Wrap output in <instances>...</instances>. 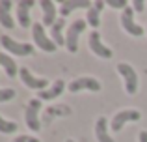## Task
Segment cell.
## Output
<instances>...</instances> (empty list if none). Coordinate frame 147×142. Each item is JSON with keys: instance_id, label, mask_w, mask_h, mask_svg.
Wrapping results in <instances>:
<instances>
[{"instance_id": "25", "label": "cell", "mask_w": 147, "mask_h": 142, "mask_svg": "<svg viewBox=\"0 0 147 142\" xmlns=\"http://www.w3.org/2000/svg\"><path fill=\"white\" fill-rule=\"evenodd\" d=\"M140 142H147V131H142L140 133Z\"/></svg>"}, {"instance_id": "12", "label": "cell", "mask_w": 147, "mask_h": 142, "mask_svg": "<svg viewBox=\"0 0 147 142\" xmlns=\"http://www.w3.org/2000/svg\"><path fill=\"white\" fill-rule=\"evenodd\" d=\"M11 7H13V2H9V0L0 2V24L7 30H11L15 26V21L11 17Z\"/></svg>"}, {"instance_id": "4", "label": "cell", "mask_w": 147, "mask_h": 142, "mask_svg": "<svg viewBox=\"0 0 147 142\" xmlns=\"http://www.w3.org/2000/svg\"><path fill=\"white\" fill-rule=\"evenodd\" d=\"M32 36H34L36 45L41 49V51H45V52H54V51L58 49V45L54 43L50 37H47L45 28H43V22H36V24H32Z\"/></svg>"}, {"instance_id": "24", "label": "cell", "mask_w": 147, "mask_h": 142, "mask_svg": "<svg viewBox=\"0 0 147 142\" xmlns=\"http://www.w3.org/2000/svg\"><path fill=\"white\" fill-rule=\"evenodd\" d=\"M134 11H138V13H142V11H144V6H145V2L144 0H134Z\"/></svg>"}, {"instance_id": "5", "label": "cell", "mask_w": 147, "mask_h": 142, "mask_svg": "<svg viewBox=\"0 0 147 142\" xmlns=\"http://www.w3.org/2000/svg\"><path fill=\"white\" fill-rule=\"evenodd\" d=\"M39 109H41V99H32L26 107V114H24V120L28 129L32 131H39L41 129V122H39Z\"/></svg>"}, {"instance_id": "2", "label": "cell", "mask_w": 147, "mask_h": 142, "mask_svg": "<svg viewBox=\"0 0 147 142\" xmlns=\"http://www.w3.org/2000/svg\"><path fill=\"white\" fill-rule=\"evenodd\" d=\"M117 73L123 77V80H125V90L127 94L134 95L138 92V75H136V69H134L130 64H117Z\"/></svg>"}, {"instance_id": "11", "label": "cell", "mask_w": 147, "mask_h": 142, "mask_svg": "<svg viewBox=\"0 0 147 142\" xmlns=\"http://www.w3.org/2000/svg\"><path fill=\"white\" fill-rule=\"evenodd\" d=\"M32 6H34V0L17 2V22L22 28H30V7Z\"/></svg>"}, {"instance_id": "20", "label": "cell", "mask_w": 147, "mask_h": 142, "mask_svg": "<svg viewBox=\"0 0 147 142\" xmlns=\"http://www.w3.org/2000/svg\"><path fill=\"white\" fill-rule=\"evenodd\" d=\"M17 129H19V125L15 124V122H7V120H4V118L0 116V133L9 135V133H15Z\"/></svg>"}, {"instance_id": "6", "label": "cell", "mask_w": 147, "mask_h": 142, "mask_svg": "<svg viewBox=\"0 0 147 142\" xmlns=\"http://www.w3.org/2000/svg\"><path fill=\"white\" fill-rule=\"evenodd\" d=\"M142 118V114L138 112V110H121V112H117L114 118H112V124H110V127H112V131H121L123 129V125L125 124H129V122H138Z\"/></svg>"}, {"instance_id": "22", "label": "cell", "mask_w": 147, "mask_h": 142, "mask_svg": "<svg viewBox=\"0 0 147 142\" xmlns=\"http://www.w3.org/2000/svg\"><path fill=\"white\" fill-rule=\"evenodd\" d=\"M106 6H110V7H123L125 10L127 7V0H106Z\"/></svg>"}, {"instance_id": "3", "label": "cell", "mask_w": 147, "mask_h": 142, "mask_svg": "<svg viewBox=\"0 0 147 142\" xmlns=\"http://www.w3.org/2000/svg\"><path fill=\"white\" fill-rule=\"evenodd\" d=\"M0 43L7 52L17 56H30L34 54V45L32 43H19V41L11 39L9 36H0Z\"/></svg>"}, {"instance_id": "21", "label": "cell", "mask_w": 147, "mask_h": 142, "mask_svg": "<svg viewBox=\"0 0 147 142\" xmlns=\"http://www.w3.org/2000/svg\"><path fill=\"white\" fill-rule=\"evenodd\" d=\"M11 99H15V90L13 88H2L0 90V103L11 101Z\"/></svg>"}, {"instance_id": "17", "label": "cell", "mask_w": 147, "mask_h": 142, "mask_svg": "<svg viewBox=\"0 0 147 142\" xmlns=\"http://www.w3.org/2000/svg\"><path fill=\"white\" fill-rule=\"evenodd\" d=\"M106 6V2H102V0H97V2H93V6L88 10V17H86V21L90 22V26L91 28H97L99 26V15H100V10Z\"/></svg>"}, {"instance_id": "23", "label": "cell", "mask_w": 147, "mask_h": 142, "mask_svg": "<svg viewBox=\"0 0 147 142\" xmlns=\"http://www.w3.org/2000/svg\"><path fill=\"white\" fill-rule=\"evenodd\" d=\"M11 142H39V139H34V137H28V135H21Z\"/></svg>"}, {"instance_id": "16", "label": "cell", "mask_w": 147, "mask_h": 142, "mask_svg": "<svg viewBox=\"0 0 147 142\" xmlns=\"http://www.w3.org/2000/svg\"><path fill=\"white\" fill-rule=\"evenodd\" d=\"M41 7H43V24L47 26H52L54 22L58 21L56 17V7H54V2L52 0H41Z\"/></svg>"}, {"instance_id": "15", "label": "cell", "mask_w": 147, "mask_h": 142, "mask_svg": "<svg viewBox=\"0 0 147 142\" xmlns=\"http://www.w3.org/2000/svg\"><path fill=\"white\" fill-rule=\"evenodd\" d=\"M63 26H65V19L58 17V21L50 26V39L58 45V47H63L65 45V37H63Z\"/></svg>"}, {"instance_id": "19", "label": "cell", "mask_w": 147, "mask_h": 142, "mask_svg": "<svg viewBox=\"0 0 147 142\" xmlns=\"http://www.w3.org/2000/svg\"><path fill=\"white\" fill-rule=\"evenodd\" d=\"M0 66L6 69V73H7V77H17V62H15L11 56H7V54H2L0 52Z\"/></svg>"}, {"instance_id": "14", "label": "cell", "mask_w": 147, "mask_h": 142, "mask_svg": "<svg viewBox=\"0 0 147 142\" xmlns=\"http://www.w3.org/2000/svg\"><path fill=\"white\" fill-rule=\"evenodd\" d=\"M78 7H84V10H90L91 4L88 0H63L61 2V10H60V17H67L71 11L78 10Z\"/></svg>"}, {"instance_id": "13", "label": "cell", "mask_w": 147, "mask_h": 142, "mask_svg": "<svg viewBox=\"0 0 147 142\" xmlns=\"http://www.w3.org/2000/svg\"><path fill=\"white\" fill-rule=\"evenodd\" d=\"M63 88H65V82L61 79H58L50 88L37 92V99H45V101H49V99H56V97H60V94L63 92Z\"/></svg>"}, {"instance_id": "18", "label": "cell", "mask_w": 147, "mask_h": 142, "mask_svg": "<svg viewBox=\"0 0 147 142\" xmlns=\"http://www.w3.org/2000/svg\"><path fill=\"white\" fill-rule=\"evenodd\" d=\"M95 137L99 142H114V139L108 133V122L106 118H99L97 124H95Z\"/></svg>"}, {"instance_id": "8", "label": "cell", "mask_w": 147, "mask_h": 142, "mask_svg": "<svg viewBox=\"0 0 147 142\" xmlns=\"http://www.w3.org/2000/svg\"><path fill=\"white\" fill-rule=\"evenodd\" d=\"M69 90L71 92H80V90H90V92H99L100 90V82L93 77H80V79H75L71 84H69Z\"/></svg>"}, {"instance_id": "7", "label": "cell", "mask_w": 147, "mask_h": 142, "mask_svg": "<svg viewBox=\"0 0 147 142\" xmlns=\"http://www.w3.org/2000/svg\"><path fill=\"white\" fill-rule=\"evenodd\" d=\"M121 24H123V28H125L130 36H138V37L144 36V28H142L140 24L134 22V7L127 6L125 10H123V13H121Z\"/></svg>"}, {"instance_id": "9", "label": "cell", "mask_w": 147, "mask_h": 142, "mask_svg": "<svg viewBox=\"0 0 147 142\" xmlns=\"http://www.w3.org/2000/svg\"><path fill=\"white\" fill-rule=\"evenodd\" d=\"M88 45H90V49H91V52H93V54H97V56H100V58H112V51L110 49L106 47V45L102 43V41H100V36H99V32H91L90 34V37H88Z\"/></svg>"}, {"instance_id": "26", "label": "cell", "mask_w": 147, "mask_h": 142, "mask_svg": "<svg viewBox=\"0 0 147 142\" xmlns=\"http://www.w3.org/2000/svg\"><path fill=\"white\" fill-rule=\"evenodd\" d=\"M65 142H75V140H65Z\"/></svg>"}, {"instance_id": "10", "label": "cell", "mask_w": 147, "mask_h": 142, "mask_svg": "<svg viewBox=\"0 0 147 142\" xmlns=\"http://www.w3.org/2000/svg\"><path fill=\"white\" fill-rule=\"evenodd\" d=\"M19 75H21V80L26 84L28 88H32V90H37V92H41V90H47V80L45 79H37V77H34L32 73H30L28 67H21L19 69Z\"/></svg>"}, {"instance_id": "1", "label": "cell", "mask_w": 147, "mask_h": 142, "mask_svg": "<svg viewBox=\"0 0 147 142\" xmlns=\"http://www.w3.org/2000/svg\"><path fill=\"white\" fill-rule=\"evenodd\" d=\"M86 22L88 21H84V19H76V21L69 26L67 36H65V47H67L69 52H76L78 51V37H80V34L84 32V28L88 26Z\"/></svg>"}]
</instances>
